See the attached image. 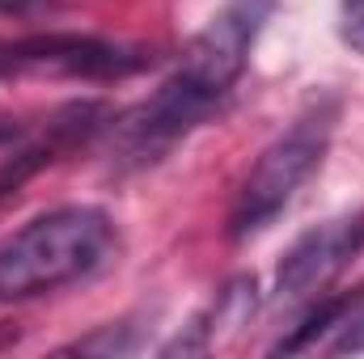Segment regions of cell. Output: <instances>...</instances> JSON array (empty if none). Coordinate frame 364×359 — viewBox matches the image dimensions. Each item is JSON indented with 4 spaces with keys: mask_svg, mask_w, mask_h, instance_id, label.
<instances>
[{
    "mask_svg": "<svg viewBox=\"0 0 364 359\" xmlns=\"http://www.w3.org/2000/svg\"><path fill=\"white\" fill-rule=\"evenodd\" d=\"M119 258V224L93 203L51 207L0 237V304L85 283Z\"/></svg>",
    "mask_w": 364,
    "mask_h": 359,
    "instance_id": "obj_1",
    "label": "cell"
},
{
    "mask_svg": "<svg viewBox=\"0 0 364 359\" xmlns=\"http://www.w3.org/2000/svg\"><path fill=\"white\" fill-rule=\"evenodd\" d=\"M275 9H279V0H225L220 13H212L208 26L182 47L178 77L191 81L195 89H203L208 97L225 101L233 85L242 81L250 51H255L259 34L267 30Z\"/></svg>",
    "mask_w": 364,
    "mask_h": 359,
    "instance_id": "obj_5",
    "label": "cell"
},
{
    "mask_svg": "<svg viewBox=\"0 0 364 359\" xmlns=\"http://www.w3.org/2000/svg\"><path fill=\"white\" fill-rule=\"evenodd\" d=\"M60 0H0L4 17H38V13H55Z\"/></svg>",
    "mask_w": 364,
    "mask_h": 359,
    "instance_id": "obj_13",
    "label": "cell"
},
{
    "mask_svg": "<svg viewBox=\"0 0 364 359\" xmlns=\"http://www.w3.org/2000/svg\"><path fill=\"white\" fill-rule=\"evenodd\" d=\"M339 114H343L339 93H314L296 110V118L259 153V161L242 178L237 199L229 207V228H225L229 241H250L279 220V211L296 199V190L326 161Z\"/></svg>",
    "mask_w": 364,
    "mask_h": 359,
    "instance_id": "obj_2",
    "label": "cell"
},
{
    "mask_svg": "<svg viewBox=\"0 0 364 359\" xmlns=\"http://www.w3.org/2000/svg\"><path fill=\"white\" fill-rule=\"evenodd\" d=\"M21 136H26V127H21L17 118H0V148L13 144V140H21Z\"/></svg>",
    "mask_w": 364,
    "mask_h": 359,
    "instance_id": "obj_14",
    "label": "cell"
},
{
    "mask_svg": "<svg viewBox=\"0 0 364 359\" xmlns=\"http://www.w3.org/2000/svg\"><path fill=\"white\" fill-rule=\"evenodd\" d=\"M331 351H335V355H364V313H356V317L335 334Z\"/></svg>",
    "mask_w": 364,
    "mask_h": 359,
    "instance_id": "obj_12",
    "label": "cell"
},
{
    "mask_svg": "<svg viewBox=\"0 0 364 359\" xmlns=\"http://www.w3.org/2000/svg\"><path fill=\"white\" fill-rule=\"evenodd\" d=\"M255 313H259V283H255L250 275H233V279L216 292V300L161 347V355H203V351H212L225 334L250 326Z\"/></svg>",
    "mask_w": 364,
    "mask_h": 359,
    "instance_id": "obj_8",
    "label": "cell"
},
{
    "mask_svg": "<svg viewBox=\"0 0 364 359\" xmlns=\"http://www.w3.org/2000/svg\"><path fill=\"white\" fill-rule=\"evenodd\" d=\"M216 110H220L216 97H208L203 89H195L191 81H182L174 72L144 101H136L127 114H114V123H110L114 174H136V170H149V165L166 161L182 140L195 127H203Z\"/></svg>",
    "mask_w": 364,
    "mask_h": 359,
    "instance_id": "obj_4",
    "label": "cell"
},
{
    "mask_svg": "<svg viewBox=\"0 0 364 359\" xmlns=\"http://www.w3.org/2000/svg\"><path fill=\"white\" fill-rule=\"evenodd\" d=\"M144 347H149V338H144L140 326H132V321H110V326H97L85 338L68 343L64 355H136V351H144Z\"/></svg>",
    "mask_w": 364,
    "mask_h": 359,
    "instance_id": "obj_10",
    "label": "cell"
},
{
    "mask_svg": "<svg viewBox=\"0 0 364 359\" xmlns=\"http://www.w3.org/2000/svg\"><path fill=\"white\" fill-rule=\"evenodd\" d=\"M110 123H114V110L97 97H81V101L51 110L43 131L21 136V144L0 161V203H9L26 182L38 178L43 170H51L55 161H64L68 153L90 148L102 131H110Z\"/></svg>",
    "mask_w": 364,
    "mask_h": 359,
    "instance_id": "obj_7",
    "label": "cell"
},
{
    "mask_svg": "<svg viewBox=\"0 0 364 359\" xmlns=\"http://www.w3.org/2000/svg\"><path fill=\"white\" fill-rule=\"evenodd\" d=\"M339 34L352 51L364 55V0H339Z\"/></svg>",
    "mask_w": 364,
    "mask_h": 359,
    "instance_id": "obj_11",
    "label": "cell"
},
{
    "mask_svg": "<svg viewBox=\"0 0 364 359\" xmlns=\"http://www.w3.org/2000/svg\"><path fill=\"white\" fill-rule=\"evenodd\" d=\"M360 309H364V287L360 292H339V296H326V292H322L318 300L305 304L301 321H296L284 338L272 343V355H301V351H314L318 343H326L331 334H339Z\"/></svg>",
    "mask_w": 364,
    "mask_h": 359,
    "instance_id": "obj_9",
    "label": "cell"
},
{
    "mask_svg": "<svg viewBox=\"0 0 364 359\" xmlns=\"http://www.w3.org/2000/svg\"><path fill=\"white\" fill-rule=\"evenodd\" d=\"M364 250V207L335 216L309 233H301L275 267V300L279 304H309L318 300Z\"/></svg>",
    "mask_w": 364,
    "mask_h": 359,
    "instance_id": "obj_6",
    "label": "cell"
},
{
    "mask_svg": "<svg viewBox=\"0 0 364 359\" xmlns=\"http://www.w3.org/2000/svg\"><path fill=\"white\" fill-rule=\"evenodd\" d=\"M157 55L136 43H114L77 30H38L0 38V81L55 77V81H127L153 68Z\"/></svg>",
    "mask_w": 364,
    "mask_h": 359,
    "instance_id": "obj_3",
    "label": "cell"
}]
</instances>
